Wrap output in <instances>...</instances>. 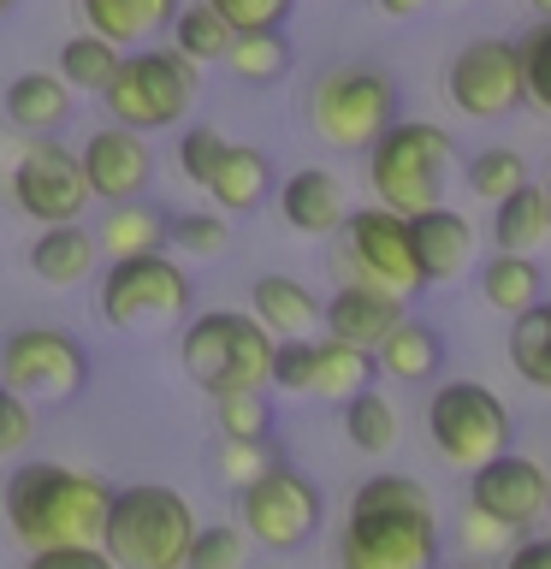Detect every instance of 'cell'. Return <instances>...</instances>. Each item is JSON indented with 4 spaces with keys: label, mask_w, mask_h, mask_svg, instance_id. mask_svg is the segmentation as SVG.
Segmentation results:
<instances>
[{
    "label": "cell",
    "mask_w": 551,
    "mask_h": 569,
    "mask_svg": "<svg viewBox=\"0 0 551 569\" xmlns=\"http://www.w3.org/2000/svg\"><path fill=\"white\" fill-rule=\"evenodd\" d=\"M439 510L415 475H368L350 492L338 569H439Z\"/></svg>",
    "instance_id": "obj_1"
},
{
    "label": "cell",
    "mask_w": 551,
    "mask_h": 569,
    "mask_svg": "<svg viewBox=\"0 0 551 569\" xmlns=\"http://www.w3.org/2000/svg\"><path fill=\"white\" fill-rule=\"evenodd\" d=\"M107 498H113V487L89 469H71V462H18L7 475V533L24 551L101 546Z\"/></svg>",
    "instance_id": "obj_2"
},
{
    "label": "cell",
    "mask_w": 551,
    "mask_h": 569,
    "mask_svg": "<svg viewBox=\"0 0 551 569\" xmlns=\"http://www.w3.org/2000/svg\"><path fill=\"white\" fill-rule=\"evenodd\" d=\"M362 160H368L373 202L403 213V220H415V213L444 202V184H451V167H457V142L433 119H391L368 142Z\"/></svg>",
    "instance_id": "obj_3"
},
{
    "label": "cell",
    "mask_w": 551,
    "mask_h": 569,
    "mask_svg": "<svg viewBox=\"0 0 551 569\" xmlns=\"http://www.w3.org/2000/svg\"><path fill=\"white\" fill-rule=\"evenodd\" d=\"M196 540V510L178 487L160 480H131L113 487L101 522V551L119 569H184Z\"/></svg>",
    "instance_id": "obj_4"
},
{
    "label": "cell",
    "mask_w": 551,
    "mask_h": 569,
    "mask_svg": "<svg viewBox=\"0 0 551 569\" xmlns=\"http://www.w3.org/2000/svg\"><path fill=\"white\" fill-rule=\"evenodd\" d=\"M279 338L243 309H202L178 332V368L196 391L231 398V391H267Z\"/></svg>",
    "instance_id": "obj_5"
},
{
    "label": "cell",
    "mask_w": 551,
    "mask_h": 569,
    "mask_svg": "<svg viewBox=\"0 0 551 569\" xmlns=\"http://www.w3.org/2000/svg\"><path fill=\"white\" fill-rule=\"evenodd\" d=\"M302 119L320 149L338 154H368V142L398 119V83L373 60H338L309 83L302 96Z\"/></svg>",
    "instance_id": "obj_6"
},
{
    "label": "cell",
    "mask_w": 551,
    "mask_h": 569,
    "mask_svg": "<svg viewBox=\"0 0 551 569\" xmlns=\"http://www.w3.org/2000/svg\"><path fill=\"white\" fill-rule=\"evenodd\" d=\"M196 71L184 53L172 48H124V60L113 71V83L101 89V107L113 124H131V131L154 137V131H178L196 107Z\"/></svg>",
    "instance_id": "obj_7"
},
{
    "label": "cell",
    "mask_w": 551,
    "mask_h": 569,
    "mask_svg": "<svg viewBox=\"0 0 551 569\" xmlns=\"http://www.w3.org/2000/svg\"><path fill=\"white\" fill-rule=\"evenodd\" d=\"M196 302V284L184 273V261L172 249H154V256H124L107 261V273L96 284V315L113 332H149V327H172L184 320Z\"/></svg>",
    "instance_id": "obj_8"
},
{
    "label": "cell",
    "mask_w": 551,
    "mask_h": 569,
    "mask_svg": "<svg viewBox=\"0 0 551 569\" xmlns=\"http://www.w3.org/2000/svg\"><path fill=\"white\" fill-rule=\"evenodd\" d=\"M332 273L344 284H373L385 297H415L421 291V267H415V238L409 220L380 202L350 208L338 226V249H332Z\"/></svg>",
    "instance_id": "obj_9"
},
{
    "label": "cell",
    "mask_w": 551,
    "mask_h": 569,
    "mask_svg": "<svg viewBox=\"0 0 551 569\" xmlns=\"http://www.w3.org/2000/svg\"><path fill=\"white\" fill-rule=\"evenodd\" d=\"M238 522H243L249 540L267 546V551H297L320 533V522H327V498H320V487L302 469L273 457L256 480L238 487Z\"/></svg>",
    "instance_id": "obj_10"
},
{
    "label": "cell",
    "mask_w": 551,
    "mask_h": 569,
    "mask_svg": "<svg viewBox=\"0 0 551 569\" xmlns=\"http://www.w3.org/2000/svg\"><path fill=\"white\" fill-rule=\"evenodd\" d=\"M427 439L451 469H480L510 451V403L480 380H444L427 403Z\"/></svg>",
    "instance_id": "obj_11"
},
{
    "label": "cell",
    "mask_w": 551,
    "mask_h": 569,
    "mask_svg": "<svg viewBox=\"0 0 551 569\" xmlns=\"http://www.w3.org/2000/svg\"><path fill=\"white\" fill-rule=\"evenodd\" d=\"M0 386L30 403H71L89 386V350L66 327H18L0 338Z\"/></svg>",
    "instance_id": "obj_12"
},
{
    "label": "cell",
    "mask_w": 551,
    "mask_h": 569,
    "mask_svg": "<svg viewBox=\"0 0 551 569\" xmlns=\"http://www.w3.org/2000/svg\"><path fill=\"white\" fill-rule=\"evenodd\" d=\"M7 196L12 208L36 226H71L83 220L89 208V184H83V167H78V149L53 137H30L24 149L12 154V172H7Z\"/></svg>",
    "instance_id": "obj_13"
},
{
    "label": "cell",
    "mask_w": 551,
    "mask_h": 569,
    "mask_svg": "<svg viewBox=\"0 0 551 569\" xmlns=\"http://www.w3.org/2000/svg\"><path fill=\"white\" fill-rule=\"evenodd\" d=\"M444 101L462 119L492 124L522 107V66H515V42L510 36H474L451 53L444 66Z\"/></svg>",
    "instance_id": "obj_14"
},
{
    "label": "cell",
    "mask_w": 551,
    "mask_h": 569,
    "mask_svg": "<svg viewBox=\"0 0 551 569\" xmlns=\"http://www.w3.org/2000/svg\"><path fill=\"white\" fill-rule=\"evenodd\" d=\"M545 480L551 469L522 451H498L480 469H469V510L492 516L510 533H533V522H545Z\"/></svg>",
    "instance_id": "obj_15"
},
{
    "label": "cell",
    "mask_w": 551,
    "mask_h": 569,
    "mask_svg": "<svg viewBox=\"0 0 551 569\" xmlns=\"http://www.w3.org/2000/svg\"><path fill=\"white\" fill-rule=\"evenodd\" d=\"M78 167H83V184H89V202H137L142 190L154 184V149L149 137L131 131V124H96L78 149Z\"/></svg>",
    "instance_id": "obj_16"
},
{
    "label": "cell",
    "mask_w": 551,
    "mask_h": 569,
    "mask_svg": "<svg viewBox=\"0 0 551 569\" xmlns=\"http://www.w3.org/2000/svg\"><path fill=\"white\" fill-rule=\"evenodd\" d=\"M403 315H409V302L373 291V284H338V291L320 302V327H327V338H344V345H355V350H380V338L398 327Z\"/></svg>",
    "instance_id": "obj_17"
},
{
    "label": "cell",
    "mask_w": 551,
    "mask_h": 569,
    "mask_svg": "<svg viewBox=\"0 0 551 569\" xmlns=\"http://www.w3.org/2000/svg\"><path fill=\"white\" fill-rule=\"evenodd\" d=\"M409 238H415V267H421V284H451L469 273L474 261V226L469 213L457 208H427L409 220Z\"/></svg>",
    "instance_id": "obj_18"
},
{
    "label": "cell",
    "mask_w": 551,
    "mask_h": 569,
    "mask_svg": "<svg viewBox=\"0 0 551 569\" xmlns=\"http://www.w3.org/2000/svg\"><path fill=\"white\" fill-rule=\"evenodd\" d=\"M273 202L284 213V226L302 231V238H332V231L344 226V213H350L344 184H338V172H327V167H297L273 190Z\"/></svg>",
    "instance_id": "obj_19"
},
{
    "label": "cell",
    "mask_w": 551,
    "mask_h": 569,
    "mask_svg": "<svg viewBox=\"0 0 551 569\" xmlns=\"http://www.w3.org/2000/svg\"><path fill=\"white\" fill-rule=\"evenodd\" d=\"M208 202L220 213H256L261 202H273L279 178H273V160H267V149H256V142H226L220 167L208 172Z\"/></svg>",
    "instance_id": "obj_20"
},
{
    "label": "cell",
    "mask_w": 551,
    "mask_h": 569,
    "mask_svg": "<svg viewBox=\"0 0 551 569\" xmlns=\"http://www.w3.org/2000/svg\"><path fill=\"white\" fill-rule=\"evenodd\" d=\"M24 261L48 291H71V284H83L89 273H96L101 249H96V231H89L83 220H71V226H42L36 231Z\"/></svg>",
    "instance_id": "obj_21"
},
{
    "label": "cell",
    "mask_w": 551,
    "mask_h": 569,
    "mask_svg": "<svg viewBox=\"0 0 551 569\" xmlns=\"http://www.w3.org/2000/svg\"><path fill=\"white\" fill-rule=\"evenodd\" d=\"M249 315L273 338H314L320 332V297L291 273H261L249 284Z\"/></svg>",
    "instance_id": "obj_22"
},
{
    "label": "cell",
    "mask_w": 551,
    "mask_h": 569,
    "mask_svg": "<svg viewBox=\"0 0 551 569\" xmlns=\"http://www.w3.org/2000/svg\"><path fill=\"white\" fill-rule=\"evenodd\" d=\"M0 101H7V119L24 137H53L71 119V107H78V96L66 89L60 71H18Z\"/></svg>",
    "instance_id": "obj_23"
},
{
    "label": "cell",
    "mask_w": 551,
    "mask_h": 569,
    "mask_svg": "<svg viewBox=\"0 0 551 569\" xmlns=\"http://www.w3.org/2000/svg\"><path fill=\"white\" fill-rule=\"evenodd\" d=\"M178 0H78L83 30L107 36L113 48H149L172 24Z\"/></svg>",
    "instance_id": "obj_24"
},
{
    "label": "cell",
    "mask_w": 551,
    "mask_h": 569,
    "mask_svg": "<svg viewBox=\"0 0 551 569\" xmlns=\"http://www.w3.org/2000/svg\"><path fill=\"white\" fill-rule=\"evenodd\" d=\"M439 362H444V338L415 315H403L398 327L380 338V350H373V368H380L385 380H409V386L433 380Z\"/></svg>",
    "instance_id": "obj_25"
},
{
    "label": "cell",
    "mask_w": 551,
    "mask_h": 569,
    "mask_svg": "<svg viewBox=\"0 0 551 569\" xmlns=\"http://www.w3.org/2000/svg\"><path fill=\"white\" fill-rule=\"evenodd\" d=\"M96 249L107 261H124V256H154V249H167V208L154 202H113L101 213L96 226Z\"/></svg>",
    "instance_id": "obj_26"
},
{
    "label": "cell",
    "mask_w": 551,
    "mask_h": 569,
    "mask_svg": "<svg viewBox=\"0 0 551 569\" xmlns=\"http://www.w3.org/2000/svg\"><path fill=\"white\" fill-rule=\"evenodd\" d=\"M492 243L510 249V256H533L540 243H551V213H545V190L533 184H515L510 196L492 202Z\"/></svg>",
    "instance_id": "obj_27"
},
{
    "label": "cell",
    "mask_w": 551,
    "mask_h": 569,
    "mask_svg": "<svg viewBox=\"0 0 551 569\" xmlns=\"http://www.w3.org/2000/svg\"><path fill=\"white\" fill-rule=\"evenodd\" d=\"M373 350H355L344 338H314V373H309V398H327V403H344L355 398L362 386H373Z\"/></svg>",
    "instance_id": "obj_28"
},
{
    "label": "cell",
    "mask_w": 551,
    "mask_h": 569,
    "mask_svg": "<svg viewBox=\"0 0 551 569\" xmlns=\"http://www.w3.org/2000/svg\"><path fill=\"white\" fill-rule=\"evenodd\" d=\"M231 36H238V30H231L226 18L208 7V0H178V12H172V24H167V48L184 53V60L202 71V66H220L226 60Z\"/></svg>",
    "instance_id": "obj_29"
},
{
    "label": "cell",
    "mask_w": 551,
    "mask_h": 569,
    "mask_svg": "<svg viewBox=\"0 0 551 569\" xmlns=\"http://www.w3.org/2000/svg\"><path fill=\"white\" fill-rule=\"evenodd\" d=\"M504 356H510V368H515V380H522V386L551 391V302L545 297L533 302V309L510 315Z\"/></svg>",
    "instance_id": "obj_30"
},
{
    "label": "cell",
    "mask_w": 551,
    "mask_h": 569,
    "mask_svg": "<svg viewBox=\"0 0 551 569\" xmlns=\"http://www.w3.org/2000/svg\"><path fill=\"white\" fill-rule=\"evenodd\" d=\"M545 291V273L533 256H510V249H498V256L480 261V302H492L498 315H522L533 309Z\"/></svg>",
    "instance_id": "obj_31"
},
{
    "label": "cell",
    "mask_w": 551,
    "mask_h": 569,
    "mask_svg": "<svg viewBox=\"0 0 551 569\" xmlns=\"http://www.w3.org/2000/svg\"><path fill=\"white\" fill-rule=\"evenodd\" d=\"M119 60H124V48H113L96 30H78V36H66V42H60V66H53V71L66 78L71 96H101V89L113 83Z\"/></svg>",
    "instance_id": "obj_32"
},
{
    "label": "cell",
    "mask_w": 551,
    "mask_h": 569,
    "mask_svg": "<svg viewBox=\"0 0 551 569\" xmlns=\"http://www.w3.org/2000/svg\"><path fill=\"white\" fill-rule=\"evenodd\" d=\"M344 439H350L362 457H385V451H398V439H403L398 403H391L385 391L362 386L355 398H344Z\"/></svg>",
    "instance_id": "obj_33"
},
{
    "label": "cell",
    "mask_w": 551,
    "mask_h": 569,
    "mask_svg": "<svg viewBox=\"0 0 551 569\" xmlns=\"http://www.w3.org/2000/svg\"><path fill=\"white\" fill-rule=\"evenodd\" d=\"M231 78L243 83H279L284 71H291V42H284V30H249V36H231L226 60H220Z\"/></svg>",
    "instance_id": "obj_34"
},
{
    "label": "cell",
    "mask_w": 551,
    "mask_h": 569,
    "mask_svg": "<svg viewBox=\"0 0 551 569\" xmlns=\"http://www.w3.org/2000/svg\"><path fill=\"white\" fill-rule=\"evenodd\" d=\"M231 243V226L226 213H167V249L178 261H220Z\"/></svg>",
    "instance_id": "obj_35"
},
{
    "label": "cell",
    "mask_w": 551,
    "mask_h": 569,
    "mask_svg": "<svg viewBox=\"0 0 551 569\" xmlns=\"http://www.w3.org/2000/svg\"><path fill=\"white\" fill-rule=\"evenodd\" d=\"M515 66H522V101L551 119V18H533L515 36Z\"/></svg>",
    "instance_id": "obj_36"
},
{
    "label": "cell",
    "mask_w": 551,
    "mask_h": 569,
    "mask_svg": "<svg viewBox=\"0 0 551 569\" xmlns=\"http://www.w3.org/2000/svg\"><path fill=\"white\" fill-rule=\"evenodd\" d=\"M462 178H469V190L480 202H498V196H510L515 184H528V160L515 149H480L469 167H462Z\"/></svg>",
    "instance_id": "obj_37"
},
{
    "label": "cell",
    "mask_w": 551,
    "mask_h": 569,
    "mask_svg": "<svg viewBox=\"0 0 551 569\" xmlns=\"http://www.w3.org/2000/svg\"><path fill=\"white\" fill-rule=\"evenodd\" d=\"M213 421H220V439H267L273 403L267 391H231V398H213Z\"/></svg>",
    "instance_id": "obj_38"
},
{
    "label": "cell",
    "mask_w": 551,
    "mask_h": 569,
    "mask_svg": "<svg viewBox=\"0 0 551 569\" xmlns=\"http://www.w3.org/2000/svg\"><path fill=\"white\" fill-rule=\"evenodd\" d=\"M226 142H231V137L220 131V124H178V142H172L178 172H184L190 184H208V172L220 167Z\"/></svg>",
    "instance_id": "obj_39"
},
{
    "label": "cell",
    "mask_w": 551,
    "mask_h": 569,
    "mask_svg": "<svg viewBox=\"0 0 551 569\" xmlns=\"http://www.w3.org/2000/svg\"><path fill=\"white\" fill-rule=\"evenodd\" d=\"M243 546H249V533L238 522H208V528H196L184 569H243Z\"/></svg>",
    "instance_id": "obj_40"
},
{
    "label": "cell",
    "mask_w": 551,
    "mask_h": 569,
    "mask_svg": "<svg viewBox=\"0 0 551 569\" xmlns=\"http://www.w3.org/2000/svg\"><path fill=\"white\" fill-rule=\"evenodd\" d=\"M309 373H314V338H279L267 386H279L284 398H309Z\"/></svg>",
    "instance_id": "obj_41"
},
{
    "label": "cell",
    "mask_w": 551,
    "mask_h": 569,
    "mask_svg": "<svg viewBox=\"0 0 551 569\" xmlns=\"http://www.w3.org/2000/svg\"><path fill=\"white\" fill-rule=\"evenodd\" d=\"M208 7L220 12L238 36H249V30H284L291 12H297V0H208Z\"/></svg>",
    "instance_id": "obj_42"
},
{
    "label": "cell",
    "mask_w": 551,
    "mask_h": 569,
    "mask_svg": "<svg viewBox=\"0 0 551 569\" xmlns=\"http://www.w3.org/2000/svg\"><path fill=\"white\" fill-rule=\"evenodd\" d=\"M30 439H36V403L0 386V462H7V457H24Z\"/></svg>",
    "instance_id": "obj_43"
},
{
    "label": "cell",
    "mask_w": 551,
    "mask_h": 569,
    "mask_svg": "<svg viewBox=\"0 0 551 569\" xmlns=\"http://www.w3.org/2000/svg\"><path fill=\"white\" fill-rule=\"evenodd\" d=\"M457 540H462V551H469V558L492 563V558H504V551L515 546V533H510V528H498L492 516H480V510H462Z\"/></svg>",
    "instance_id": "obj_44"
},
{
    "label": "cell",
    "mask_w": 551,
    "mask_h": 569,
    "mask_svg": "<svg viewBox=\"0 0 551 569\" xmlns=\"http://www.w3.org/2000/svg\"><path fill=\"white\" fill-rule=\"evenodd\" d=\"M267 462H273V451H267V439H220V475L231 480V487H243V480H256Z\"/></svg>",
    "instance_id": "obj_45"
},
{
    "label": "cell",
    "mask_w": 551,
    "mask_h": 569,
    "mask_svg": "<svg viewBox=\"0 0 551 569\" xmlns=\"http://www.w3.org/2000/svg\"><path fill=\"white\" fill-rule=\"evenodd\" d=\"M24 569H119L101 546H53V551H30Z\"/></svg>",
    "instance_id": "obj_46"
},
{
    "label": "cell",
    "mask_w": 551,
    "mask_h": 569,
    "mask_svg": "<svg viewBox=\"0 0 551 569\" xmlns=\"http://www.w3.org/2000/svg\"><path fill=\"white\" fill-rule=\"evenodd\" d=\"M504 569H551V533H515Z\"/></svg>",
    "instance_id": "obj_47"
},
{
    "label": "cell",
    "mask_w": 551,
    "mask_h": 569,
    "mask_svg": "<svg viewBox=\"0 0 551 569\" xmlns=\"http://www.w3.org/2000/svg\"><path fill=\"white\" fill-rule=\"evenodd\" d=\"M373 7H380L385 18H415V12L427 7V0H373Z\"/></svg>",
    "instance_id": "obj_48"
},
{
    "label": "cell",
    "mask_w": 551,
    "mask_h": 569,
    "mask_svg": "<svg viewBox=\"0 0 551 569\" xmlns=\"http://www.w3.org/2000/svg\"><path fill=\"white\" fill-rule=\"evenodd\" d=\"M528 7H533V12H540V18H551V0H528Z\"/></svg>",
    "instance_id": "obj_49"
},
{
    "label": "cell",
    "mask_w": 551,
    "mask_h": 569,
    "mask_svg": "<svg viewBox=\"0 0 551 569\" xmlns=\"http://www.w3.org/2000/svg\"><path fill=\"white\" fill-rule=\"evenodd\" d=\"M457 569H492V563H480V558H462Z\"/></svg>",
    "instance_id": "obj_50"
},
{
    "label": "cell",
    "mask_w": 551,
    "mask_h": 569,
    "mask_svg": "<svg viewBox=\"0 0 551 569\" xmlns=\"http://www.w3.org/2000/svg\"><path fill=\"white\" fill-rule=\"evenodd\" d=\"M540 190H545V213H551V172H545V184H540Z\"/></svg>",
    "instance_id": "obj_51"
},
{
    "label": "cell",
    "mask_w": 551,
    "mask_h": 569,
    "mask_svg": "<svg viewBox=\"0 0 551 569\" xmlns=\"http://www.w3.org/2000/svg\"><path fill=\"white\" fill-rule=\"evenodd\" d=\"M545 522H551V480H545Z\"/></svg>",
    "instance_id": "obj_52"
},
{
    "label": "cell",
    "mask_w": 551,
    "mask_h": 569,
    "mask_svg": "<svg viewBox=\"0 0 551 569\" xmlns=\"http://www.w3.org/2000/svg\"><path fill=\"white\" fill-rule=\"evenodd\" d=\"M12 7H18V0H0V18H7V12H12Z\"/></svg>",
    "instance_id": "obj_53"
}]
</instances>
